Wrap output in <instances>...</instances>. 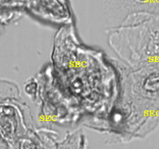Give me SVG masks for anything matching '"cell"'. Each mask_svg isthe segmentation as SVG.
<instances>
[{
  "label": "cell",
  "mask_w": 159,
  "mask_h": 149,
  "mask_svg": "<svg viewBox=\"0 0 159 149\" xmlns=\"http://www.w3.org/2000/svg\"><path fill=\"white\" fill-rule=\"evenodd\" d=\"M109 18L121 20L135 12L159 17V0H104Z\"/></svg>",
  "instance_id": "cell-1"
}]
</instances>
